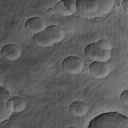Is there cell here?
Here are the masks:
<instances>
[{"instance_id": "cell-5", "label": "cell", "mask_w": 128, "mask_h": 128, "mask_svg": "<svg viewBox=\"0 0 128 128\" xmlns=\"http://www.w3.org/2000/svg\"><path fill=\"white\" fill-rule=\"evenodd\" d=\"M90 75L98 80L106 78L111 72L110 66L105 62H93L90 64Z\"/></svg>"}, {"instance_id": "cell-16", "label": "cell", "mask_w": 128, "mask_h": 128, "mask_svg": "<svg viewBox=\"0 0 128 128\" xmlns=\"http://www.w3.org/2000/svg\"><path fill=\"white\" fill-rule=\"evenodd\" d=\"M120 100L122 102L127 106L128 104V90H125L122 92L120 96Z\"/></svg>"}, {"instance_id": "cell-10", "label": "cell", "mask_w": 128, "mask_h": 128, "mask_svg": "<svg viewBox=\"0 0 128 128\" xmlns=\"http://www.w3.org/2000/svg\"><path fill=\"white\" fill-rule=\"evenodd\" d=\"M3 57L9 61H14L19 59L22 55V50L18 45L9 44L5 45L1 50Z\"/></svg>"}, {"instance_id": "cell-15", "label": "cell", "mask_w": 128, "mask_h": 128, "mask_svg": "<svg viewBox=\"0 0 128 128\" xmlns=\"http://www.w3.org/2000/svg\"><path fill=\"white\" fill-rule=\"evenodd\" d=\"M96 44L103 50L110 51L112 48L110 42L107 40L102 39L99 40Z\"/></svg>"}, {"instance_id": "cell-20", "label": "cell", "mask_w": 128, "mask_h": 128, "mask_svg": "<svg viewBox=\"0 0 128 128\" xmlns=\"http://www.w3.org/2000/svg\"><path fill=\"white\" fill-rule=\"evenodd\" d=\"M122 0H114V2H116L120 7H122Z\"/></svg>"}, {"instance_id": "cell-18", "label": "cell", "mask_w": 128, "mask_h": 128, "mask_svg": "<svg viewBox=\"0 0 128 128\" xmlns=\"http://www.w3.org/2000/svg\"><path fill=\"white\" fill-rule=\"evenodd\" d=\"M90 65L84 64L83 67V68L82 70V72L86 75H89L90 74Z\"/></svg>"}, {"instance_id": "cell-4", "label": "cell", "mask_w": 128, "mask_h": 128, "mask_svg": "<svg viewBox=\"0 0 128 128\" xmlns=\"http://www.w3.org/2000/svg\"><path fill=\"white\" fill-rule=\"evenodd\" d=\"M84 65V61L76 56H68L62 62L63 70L70 74H77L82 72Z\"/></svg>"}, {"instance_id": "cell-17", "label": "cell", "mask_w": 128, "mask_h": 128, "mask_svg": "<svg viewBox=\"0 0 128 128\" xmlns=\"http://www.w3.org/2000/svg\"><path fill=\"white\" fill-rule=\"evenodd\" d=\"M14 100L12 97L10 98L7 102V107L8 109L12 112H13L14 110Z\"/></svg>"}, {"instance_id": "cell-6", "label": "cell", "mask_w": 128, "mask_h": 128, "mask_svg": "<svg viewBox=\"0 0 128 128\" xmlns=\"http://www.w3.org/2000/svg\"><path fill=\"white\" fill-rule=\"evenodd\" d=\"M98 2L99 3V8L94 14H86L76 11L74 14L79 17L87 18L102 17L106 15L112 10L115 3L114 0H98Z\"/></svg>"}, {"instance_id": "cell-12", "label": "cell", "mask_w": 128, "mask_h": 128, "mask_svg": "<svg viewBox=\"0 0 128 128\" xmlns=\"http://www.w3.org/2000/svg\"><path fill=\"white\" fill-rule=\"evenodd\" d=\"M14 100V110L13 112L19 113L24 110L26 103V101L20 96H14L12 97Z\"/></svg>"}, {"instance_id": "cell-7", "label": "cell", "mask_w": 128, "mask_h": 128, "mask_svg": "<svg viewBox=\"0 0 128 128\" xmlns=\"http://www.w3.org/2000/svg\"><path fill=\"white\" fill-rule=\"evenodd\" d=\"M47 27L46 21L38 16L28 19L24 24V28L26 31L34 35L44 30Z\"/></svg>"}, {"instance_id": "cell-2", "label": "cell", "mask_w": 128, "mask_h": 128, "mask_svg": "<svg viewBox=\"0 0 128 128\" xmlns=\"http://www.w3.org/2000/svg\"><path fill=\"white\" fill-rule=\"evenodd\" d=\"M64 30L59 26L52 25L43 31L34 35L32 40L36 45L46 48L62 42L65 38Z\"/></svg>"}, {"instance_id": "cell-11", "label": "cell", "mask_w": 128, "mask_h": 128, "mask_svg": "<svg viewBox=\"0 0 128 128\" xmlns=\"http://www.w3.org/2000/svg\"><path fill=\"white\" fill-rule=\"evenodd\" d=\"M68 110L72 116L80 118L84 116L88 113V107L86 103L77 100L70 104L68 106Z\"/></svg>"}, {"instance_id": "cell-9", "label": "cell", "mask_w": 128, "mask_h": 128, "mask_svg": "<svg viewBox=\"0 0 128 128\" xmlns=\"http://www.w3.org/2000/svg\"><path fill=\"white\" fill-rule=\"evenodd\" d=\"M75 2L77 11L84 14H94L99 8V3L97 0H78Z\"/></svg>"}, {"instance_id": "cell-13", "label": "cell", "mask_w": 128, "mask_h": 128, "mask_svg": "<svg viewBox=\"0 0 128 128\" xmlns=\"http://www.w3.org/2000/svg\"><path fill=\"white\" fill-rule=\"evenodd\" d=\"M55 8L56 12L62 16H70L73 14L64 6L63 0L58 1L55 5Z\"/></svg>"}, {"instance_id": "cell-3", "label": "cell", "mask_w": 128, "mask_h": 128, "mask_svg": "<svg viewBox=\"0 0 128 128\" xmlns=\"http://www.w3.org/2000/svg\"><path fill=\"white\" fill-rule=\"evenodd\" d=\"M87 58L94 62H108L112 56L111 52L102 49L96 42L90 43L84 50Z\"/></svg>"}, {"instance_id": "cell-19", "label": "cell", "mask_w": 128, "mask_h": 128, "mask_svg": "<svg viewBox=\"0 0 128 128\" xmlns=\"http://www.w3.org/2000/svg\"><path fill=\"white\" fill-rule=\"evenodd\" d=\"M122 7L125 10L126 13H127L128 11V0H124L122 1Z\"/></svg>"}, {"instance_id": "cell-1", "label": "cell", "mask_w": 128, "mask_h": 128, "mask_svg": "<svg viewBox=\"0 0 128 128\" xmlns=\"http://www.w3.org/2000/svg\"><path fill=\"white\" fill-rule=\"evenodd\" d=\"M88 128H128V118L118 112L100 114L90 122Z\"/></svg>"}, {"instance_id": "cell-8", "label": "cell", "mask_w": 128, "mask_h": 128, "mask_svg": "<svg viewBox=\"0 0 128 128\" xmlns=\"http://www.w3.org/2000/svg\"><path fill=\"white\" fill-rule=\"evenodd\" d=\"M0 122L8 119L12 114L7 107V102L12 96L8 92L2 87L0 88Z\"/></svg>"}, {"instance_id": "cell-14", "label": "cell", "mask_w": 128, "mask_h": 128, "mask_svg": "<svg viewBox=\"0 0 128 128\" xmlns=\"http://www.w3.org/2000/svg\"><path fill=\"white\" fill-rule=\"evenodd\" d=\"M64 6L72 13L74 14L77 11L76 2L70 0H63Z\"/></svg>"}]
</instances>
